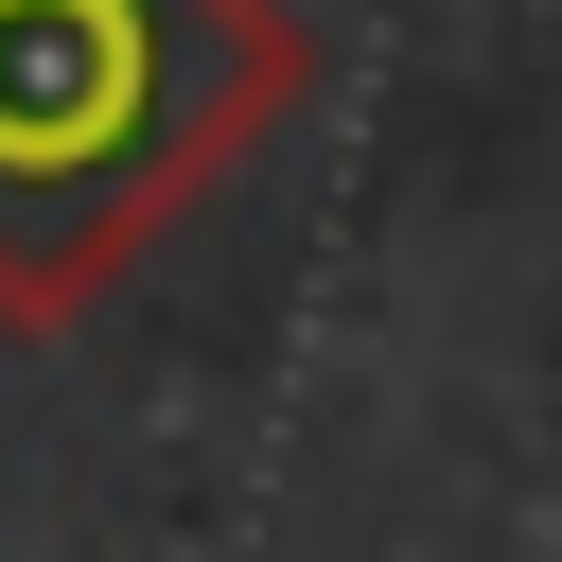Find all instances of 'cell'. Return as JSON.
<instances>
[{"instance_id":"1","label":"cell","mask_w":562,"mask_h":562,"mask_svg":"<svg viewBox=\"0 0 562 562\" xmlns=\"http://www.w3.org/2000/svg\"><path fill=\"white\" fill-rule=\"evenodd\" d=\"M281 105V0H0V334H70Z\"/></svg>"}]
</instances>
